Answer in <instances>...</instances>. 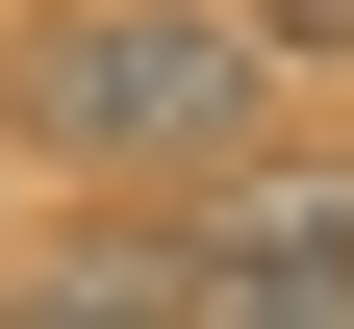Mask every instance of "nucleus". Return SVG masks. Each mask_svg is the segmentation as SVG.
Listing matches in <instances>:
<instances>
[{
	"mask_svg": "<svg viewBox=\"0 0 354 329\" xmlns=\"http://www.w3.org/2000/svg\"><path fill=\"white\" fill-rule=\"evenodd\" d=\"M253 76H279V26H228V0H51L26 26V152H76V177H203L253 127Z\"/></svg>",
	"mask_w": 354,
	"mask_h": 329,
	"instance_id": "obj_1",
	"label": "nucleus"
}]
</instances>
